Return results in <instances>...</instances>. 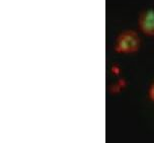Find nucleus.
Masks as SVG:
<instances>
[{
  "mask_svg": "<svg viewBox=\"0 0 154 143\" xmlns=\"http://www.w3.org/2000/svg\"><path fill=\"white\" fill-rule=\"evenodd\" d=\"M150 98H151V100H152L154 101V84L151 86V89H150Z\"/></svg>",
  "mask_w": 154,
  "mask_h": 143,
  "instance_id": "7ed1b4c3",
  "label": "nucleus"
},
{
  "mask_svg": "<svg viewBox=\"0 0 154 143\" xmlns=\"http://www.w3.org/2000/svg\"><path fill=\"white\" fill-rule=\"evenodd\" d=\"M140 47V39L134 32H125L118 37L116 51L119 53H134Z\"/></svg>",
  "mask_w": 154,
  "mask_h": 143,
  "instance_id": "f257e3e1",
  "label": "nucleus"
},
{
  "mask_svg": "<svg viewBox=\"0 0 154 143\" xmlns=\"http://www.w3.org/2000/svg\"><path fill=\"white\" fill-rule=\"evenodd\" d=\"M139 26L146 35H154V10H147L139 17Z\"/></svg>",
  "mask_w": 154,
  "mask_h": 143,
  "instance_id": "f03ea898",
  "label": "nucleus"
}]
</instances>
